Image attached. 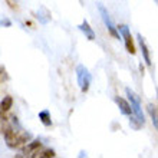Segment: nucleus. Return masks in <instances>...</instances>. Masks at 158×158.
I'll return each mask as SVG.
<instances>
[{
    "label": "nucleus",
    "instance_id": "7",
    "mask_svg": "<svg viewBox=\"0 0 158 158\" xmlns=\"http://www.w3.org/2000/svg\"><path fill=\"white\" fill-rule=\"evenodd\" d=\"M138 42H139V48H141V52H142V56H144V60H145V63L148 65V66H151V65H152V62H151L150 50H148V46H147L145 40H144V38H142L141 35H138Z\"/></svg>",
    "mask_w": 158,
    "mask_h": 158
},
{
    "label": "nucleus",
    "instance_id": "2",
    "mask_svg": "<svg viewBox=\"0 0 158 158\" xmlns=\"http://www.w3.org/2000/svg\"><path fill=\"white\" fill-rule=\"evenodd\" d=\"M3 137H4V139H6L7 147H10V148H17V147L26 144V142L32 138V135H30L29 132L23 131V129L15 131L10 125H6L3 128Z\"/></svg>",
    "mask_w": 158,
    "mask_h": 158
},
{
    "label": "nucleus",
    "instance_id": "4",
    "mask_svg": "<svg viewBox=\"0 0 158 158\" xmlns=\"http://www.w3.org/2000/svg\"><path fill=\"white\" fill-rule=\"evenodd\" d=\"M98 9H99V13H101V16H102V20H104L105 26L108 27L109 35H111V36H114L115 39H119L121 35H119V32H118V29L115 27V25H114V22L111 20L108 10L104 7V4H101V3H98Z\"/></svg>",
    "mask_w": 158,
    "mask_h": 158
},
{
    "label": "nucleus",
    "instance_id": "5",
    "mask_svg": "<svg viewBox=\"0 0 158 158\" xmlns=\"http://www.w3.org/2000/svg\"><path fill=\"white\" fill-rule=\"evenodd\" d=\"M119 35H122V38H124V43H125V48H127V52L131 55H135L137 49H135V45H134V39L131 36V32H129L128 26L127 25H121L119 27H117Z\"/></svg>",
    "mask_w": 158,
    "mask_h": 158
},
{
    "label": "nucleus",
    "instance_id": "13",
    "mask_svg": "<svg viewBox=\"0 0 158 158\" xmlns=\"http://www.w3.org/2000/svg\"><path fill=\"white\" fill-rule=\"evenodd\" d=\"M36 157H40V158H53L56 157V152H55L53 150H45L43 152H40V154H38Z\"/></svg>",
    "mask_w": 158,
    "mask_h": 158
},
{
    "label": "nucleus",
    "instance_id": "8",
    "mask_svg": "<svg viewBox=\"0 0 158 158\" xmlns=\"http://www.w3.org/2000/svg\"><path fill=\"white\" fill-rule=\"evenodd\" d=\"M40 147H42V142L39 141V139H35V141H32L30 144H27V147L23 150V152H25L26 155L30 154V157H36Z\"/></svg>",
    "mask_w": 158,
    "mask_h": 158
},
{
    "label": "nucleus",
    "instance_id": "14",
    "mask_svg": "<svg viewBox=\"0 0 158 158\" xmlns=\"http://www.w3.org/2000/svg\"><path fill=\"white\" fill-rule=\"evenodd\" d=\"M4 2L7 3V6L12 9V10H17V9H19V6H17V0H4Z\"/></svg>",
    "mask_w": 158,
    "mask_h": 158
},
{
    "label": "nucleus",
    "instance_id": "3",
    "mask_svg": "<svg viewBox=\"0 0 158 158\" xmlns=\"http://www.w3.org/2000/svg\"><path fill=\"white\" fill-rule=\"evenodd\" d=\"M76 78H78V83L81 86V91L85 94V92L89 91V86H91V82H92V76L89 73L86 68L83 65H79L76 68Z\"/></svg>",
    "mask_w": 158,
    "mask_h": 158
},
{
    "label": "nucleus",
    "instance_id": "12",
    "mask_svg": "<svg viewBox=\"0 0 158 158\" xmlns=\"http://www.w3.org/2000/svg\"><path fill=\"white\" fill-rule=\"evenodd\" d=\"M12 105H13V98L7 95V96H4L3 99H2V102H0V109L3 112H7L9 109L12 108Z\"/></svg>",
    "mask_w": 158,
    "mask_h": 158
},
{
    "label": "nucleus",
    "instance_id": "1",
    "mask_svg": "<svg viewBox=\"0 0 158 158\" xmlns=\"http://www.w3.org/2000/svg\"><path fill=\"white\" fill-rule=\"evenodd\" d=\"M125 92H127V96L129 98V105H131V109H132V114L129 115V118H131L129 119V125L134 129H141L144 127V124H145V117H144V112H142V108H141V99L129 88H127Z\"/></svg>",
    "mask_w": 158,
    "mask_h": 158
},
{
    "label": "nucleus",
    "instance_id": "10",
    "mask_svg": "<svg viewBox=\"0 0 158 158\" xmlns=\"http://www.w3.org/2000/svg\"><path fill=\"white\" fill-rule=\"evenodd\" d=\"M39 119L42 121V124L45 127H50L52 125V118H50V112L48 109H43V111L39 112Z\"/></svg>",
    "mask_w": 158,
    "mask_h": 158
},
{
    "label": "nucleus",
    "instance_id": "9",
    "mask_svg": "<svg viewBox=\"0 0 158 158\" xmlns=\"http://www.w3.org/2000/svg\"><path fill=\"white\" fill-rule=\"evenodd\" d=\"M79 29L85 33V36H86L88 40H95V32L92 30V27L89 26V23H88L86 20H83L82 23L79 25Z\"/></svg>",
    "mask_w": 158,
    "mask_h": 158
},
{
    "label": "nucleus",
    "instance_id": "11",
    "mask_svg": "<svg viewBox=\"0 0 158 158\" xmlns=\"http://www.w3.org/2000/svg\"><path fill=\"white\" fill-rule=\"evenodd\" d=\"M147 111L151 115V119H152V124H154V128H158V115H157V106L152 104H150L147 106Z\"/></svg>",
    "mask_w": 158,
    "mask_h": 158
},
{
    "label": "nucleus",
    "instance_id": "6",
    "mask_svg": "<svg viewBox=\"0 0 158 158\" xmlns=\"http://www.w3.org/2000/svg\"><path fill=\"white\" fill-rule=\"evenodd\" d=\"M115 102H117L118 108H119V111L124 115H127V117H129L131 114H132V109H131V105H129V102L127 99H124V98H121V96H117L115 98Z\"/></svg>",
    "mask_w": 158,
    "mask_h": 158
}]
</instances>
